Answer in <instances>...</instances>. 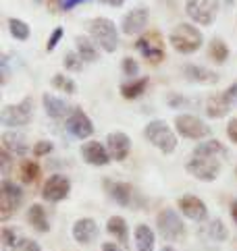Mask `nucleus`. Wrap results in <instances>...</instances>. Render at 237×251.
Returning a JSON list of instances; mask_svg holds the SVG:
<instances>
[{
    "mask_svg": "<svg viewBox=\"0 0 237 251\" xmlns=\"http://www.w3.org/2000/svg\"><path fill=\"white\" fill-rule=\"evenodd\" d=\"M169 42L179 54H194V52L200 50V46H202L204 35L191 23H179L177 27L171 31Z\"/></svg>",
    "mask_w": 237,
    "mask_h": 251,
    "instance_id": "nucleus-1",
    "label": "nucleus"
},
{
    "mask_svg": "<svg viewBox=\"0 0 237 251\" xmlns=\"http://www.w3.org/2000/svg\"><path fill=\"white\" fill-rule=\"evenodd\" d=\"M88 31L92 35V40L104 52H117L118 33H117V25L111 19H106V17H96V19L88 21Z\"/></svg>",
    "mask_w": 237,
    "mask_h": 251,
    "instance_id": "nucleus-2",
    "label": "nucleus"
},
{
    "mask_svg": "<svg viewBox=\"0 0 237 251\" xmlns=\"http://www.w3.org/2000/svg\"><path fill=\"white\" fill-rule=\"evenodd\" d=\"M144 137L162 154H173L177 150V135L165 121H150L144 129Z\"/></svg>",
    "mask_w": 237,
    "mask_h": 251,
    "instance_id": "nucleus-3",
    "label": "nucleus"
},
{
    "mask_svg": "<svg viewBox=\"0 0 237 251\" xmlns=\"http://www.w3.org/2000/svg\"><path fill=\"white\" fill-rule=\"evenodd\" d=\"M156 230H158V235L162 239L169 241V243H179V241H183L185 235H187L183 220H181L179 214L175 210H171V208H165V210L158 212Z\"/></svg>",
    "mask_w": 237,
    "mask_h": 251,
    "instance_id": "nucleus-4",
    "label": "nucleus"
},
{
    "mask_svg": "<svg viewBox=\"0 0 237 251\" xmlns=\"http://www.w3.org/2000/svg\"><path fill=\"white\" fill-rule=\"evenodd\" d=\"M221 166H223V160H216V158H208V156H191L189 162L185 164L187 173L198 178V181H204V183H210L218 176L221 173Z\"/></svg>",
    "mask_w": 237,
    "mask_h": 251,
    "instance_id": "nucleus-5",
    "label": "nucleus"
},
{
    "mask_svg": "<svg viewBox=\"0 0 237 251\" xmlns=\"http://www.w3.org/2000/svg\"><path fill=\"white\" fill-rule=\"evenodd\" d=\"M33 114V100L31 98H25L19 104H8L0 112V123L4 127H25L30 125Z\"/></svg>",
    "mask_w": 237,
    "mask_h": 251,
    "instance_id": "nucleus-6",
    "label": "nucleus"
},
{
    "mask_svg": "<svg viewBox=\"0 0 237 251\" xmlns=\"http://www.w3.org/2000/svg\"><path fill=\"white\" fill-rule=\"evenodd\" d=\"M23 201V189L17 183L4 178L0 185V220L6 222Z\"/></svg>",
    "mask_w": 237,
    "mask_h": 251,
    "instance_id": "nucleus-7",
    "label": "nucleus"
},
{
    "mask_svg": "<svg viewBox=\"0 0 237 251\" xmlns=\"http://www.w3.org/2000/svg\"><path fill=\"white\" fill-rule=\"evenodd\" d=\"M185 13L198 25H210L218 15V0H187Z\"/></svg>",
    "mask_w": 237,
    "mask_h": 251,
    "instance_id": "nucleus-8",
    "label": "nucleus"
},
{
    "mask_svg": "<svg viewBox=\"0 0 237 251\" xmlns=\"http://www.w3.org/2000/svg\"><path fill=\"white\" fill-rule=\"evenodd\" d=\"M175 127H177L179 135L187 137V139H204V137L210 135V127L194 114H177Z\"/></svg>",
    "mask_w": 237,
    "mask_h": 251,
    "instance_id": "nucleus-9",
    "label": "nucleus"
},
{
    "mask_svg": "<svg viewBox=\"0 0 237 251\" xmlns=\"http://www.w3.org/2000/svg\"><path fill=\"white\" fill-rule=\"evenodd\" d=\"M237 100V83L229 85L223 94H216L212 98H208L206 102V114L210 119H223V116L229 114L233 102Z\"/></svg>",
    "mask_w": 237,
    "mask_h": 251,
    "instance_id": "nucleus-10",
    "label": "nucleus"
},
{
    "mask_svg": "<svg viewBox=\"0 0 237 251\" xmlns=\"http://www.w3.org/2000/svg\"><path fill=\"white\" fill-rule=\"evenodd\" d=\"M138 52L150 62H160L165 60V42H162L160 33L156 31H150V33H144L142 38L135 44Z\"/></svg>",
    "mask_w": 237,
    "mask_h": 251,
    "instance_id": "nucleus-11",
    "label": "nucleus"
},
{
    "mask_svg": "<svg viewBox=\"0 0 237 251\" xmlns=\"http://www.w3.org/2000/svg\"><path fill=\"white\" fill-rule=\"evenodd\" d=\"M71 193V181L65 175H52L46 183H44L42 197L50 203H59L62 200H67Z\"/></svg>",
    "mask_w": 237,
    "mask_h": 251,
    "instance_id": "nucleus-12",
    "label": "nucleus"
},
{
    "mask_svg": "<svg viewBox=\"0 0 237 251\" xmlns=\"http://www.w3.org/2000/svg\"><path fill=\"white\" fill-rule=\"evenodd\" d=\"M177 208L179 212L187 216L194 222H206L208 220V205L196 195H183L177 200Z\"/></svg>",
    "mask_w": 237,
    "mask_h": 251,
    "instance_id": "nucleus-13",
    "label": "nucleus"
},
{
    "mask_svg": "<svg viewBox=\"0 0 237 251\" xmlns=\"http://www.w3.org/2000/svg\"><path fill=\"white\" fill-rule=\"evenodd\" d=\"M67 129H69V133L73 137L88 139V137H92V133H94V123L84 110L73 108V112L69 114V119H67Z\"/></svg>",
    "mask_w": 237,
    "mask_h": 251,
    "instance_id": "nucleus-14",
    "label": "nucleus"
},
{
    "mask_svg": "<svg viewBox=\"0 0 237 251\" xmlns=\"http://www.w3.org/2000/svg\"><path fill=\"white\" fill-rule=\"evenodd\" d=\"M106 148H108V154H111L113 160L123 162L131 151V139H129V135H125L123 131H113V133H108V137H106Z\"/></svg>",
    "mask_w": 237,
    "mask_h": 251,
    "instance_id": "nucleus-15",
    "label": "nucleus"
},
{
    "mask_svg": "<svg viewBox=\"0 0 237 251\" xmlns=\"http://www.w3.org/2000/svg\"><path fill=\"white\" fill-rule=\"evenodd\" d=\"M81 158L92 166H106L113 160L111 154H108L106 143H100V141H86L81 146Z\"/></svg>",
    "mask_w": 237,
    "mask_h": 251,
    "instance_id": "nucleus-16",
    "label": "nucleus"
},
{
    "mask_svg": "<svg viewBox=\"0 0 237 251\" xmlns=\"http://www.w3.org/2000/svg\"><path fill=\"white\" fill-rule=\"evenodd\" d=\"M73 239L77 241L79 245H89L94 243V241L98 239V222L94 218H79L75 220V224H73Z\"/></svg>",
    "mask_w": 237,
    "mask_h": 251,
    "instance_id": "nucleus-17",
    "label": "nucleus"
},
{
    "mask_svg": "<svg viewBox=\"0 0 237 251\" xmlns=\"http://www.w3.org/2000/svg\"><path fill=\"white\" fill-rule=\"evenodd\" d=\"M148 19H150V15H148V8H146V6L133 8V11L127 13V15L123 17V21H121L123 33H127V35H135V33L144 31V29H146V25H148Z\"/></svg>",
    "mask_w": 237,
    "mask_h": 251,
    "instance_id": "nucleus-18",
    "label": "nucleus"
},
{
    "mask_svg": "<svg viewBox=\"0 0 237 251\" xmlns=\"http://www.w3.org/2000/svg\"><path fill=\"white\" fill-rule=\"evenodd\" d=\"M2 150H6L11 156H25L30 151V143H27V137L19 131H6L2 133Z\"/></svg>",
    "mask_w": 237,
    "mask_h": 251,
    "instance_id": "nucleus-19",
    "label": "nucleus"
},
{
    "mask_svg": "<svg viewBox=\"0 0 237 251\" xmlns=\"http://www.w3.org/2000/svg\"><path fill=\"white\" fill-rule=\"evenodd\" d=\"M106 193L113 201H117L118 205H129L131 197H133V187L129 183H121V181H104Z\"/></svg>",
    "mask_w": 237,
    "mask_h": 251,
    "instance_id": "nucleus-20",
    "label": "nucleus"
},
{
    "mask_svg": "<svg viewBox=\"0 0 237 251\" xmlns=\"http://www.w3.org/2000/svg\"><path fill=\"white\" fill-rule=\"evenodd\" d=\"M133 241H135V251H154L156 247V235L148 224H138L133 232Z\"/></svg>",
    "mask_w": 237,
    "mask_h": 251,
    "instance_id": "nucleus-21",
    "label": "nucleus"
},
{
    "mask_svg": "<svg viewBox=\"0 0 237 251\" xmlns=\"http://www.w3.org/2000/svg\"><path fill=\"white\" fill-rule=\"evenodd\" d=\"M106 230H108V235L117 239L118 245L127 247V243H129V226H127V220L123 216H111L108 218Z\"/></svg>",
    "mask_w": 237,
    "mask_h": 251,
    "instance_id": "nucleus-22",
    "label": "nucleus"
},
{
    "mask_svg": "<svg viewBox=\"0 0 237 251\" xmlns=\"http://www.w3.org/2000/svg\"><path fill=\"white\" fill-rule=\"evenodd\" d=\"M42 102H44V110H46V114L52 116V119H65L67 114L73 112L65 100H60V98L52 96V94H44Z\"/></svg>",
    "mask_w": 237,
    "mask_h": 251,
    "instance_id": "nucleus-23",
    "label": "nucleus"
},
{
    "mask_svg": "<svg viewBox=\"0 0 237 251\" xmlns=\"http://www.w3.org/2000/svg\"><path fill=\"white\" fill-rule=\"evenodd\" d=\"M185 77L189 79V81L194 83H206V85H212L218 81V75L214 73V71L206 69V67H198V65H185L183 69Z\"/></svg>",
    "mask_w": 237,
    "mask_h": 251,
    "instance_id": "nucleus-24",
    "label": "nucleus"
},
{
    "mask_svg": "<svg viewBox=\"0 0 237 251\" xmlns=\"http://www.w3.org/2000/svg\"><path fill=\"white\" fill-rule=\"evenodd\" d=\"M194 156H208V158L225 160L227 158V148L218 139H208V141L198 143V146L194 148Z\"/></svg>",
    "mask_w": 237,
    "mask_h": 251,
    "instance_id": "nucleus-25",
    "label": "nucleus"
},
{
    "mask_svg": "<svg viewBox=\"0 0 237 251\" xmlns=\"http://www.w3.org/2000/svg\"><path fill=\"white\" fill-rule=\"evenodd\" d=\"M77 44V54L81 56L84 62H96L100 56V46L92 40V38H86V35H77L75 38Z\"/></svg>",
    "mask_w": 237,
    "mask_h": 251,
    "instance_id": "nucleus-26",
    "label": "nucleus"
},
{
    "mask_svg": "<svg viewBox=\"0 0 237 251\" xmlns=\"http://www.w3.org/2000/svg\"><path fill=\"white\" fill-rule=\"evenodd\" d=\"M27 222H30L38 232H48L50 230L46 210H44V205H40V203L30 205V210H27Z\"/></svg>",
    "mask_w": 237,
    "mask_h": 251,
    "instance_id": "nucleus-27",
    "label": "nucleus"
},
{
    "mask_svg": "<svg viewBox=\"0 0 237 251\" xmlns=\"http://www.w3.org/2000/svg\"><path fill=\"white\" fill-rule=\"evenodd\" d=\"M0 243H2V251H19L23 239L17 232V228L13 226H2V232H0Z\"/></svg>",
    "mask_w": 237,
    "mask_h": 251,
    "instance_id": "nucleus-28",
    "label": "nucleus"
},
{
    "mask_svg": "<svg viewBox=\"0 0 237 251\" xmlns=\"http://www.w3.org/2000/svg\"><path fill=\"white\" fill-rule=\"evenodd\" d=\"M146 87H148V79L146 77L131 79V81L121 85V94H123V98H127V100H138V98L146 92Z\"/></svg>",
    "mask_w": 237,
    "mask_h": 251,
    "instance_id": "nucleus-29",
    "label": "nucleus"
},
{
    "mask_svg": "<svg viewBox=\"0 0 237 251\" xmlns=\"http://www.w3.org/2000/svg\"><path fill=\"white\" fill-rule=\"evenodd\" d=\"M40 175H42V170H40L38 164L33 162V160H23V162L19 164V176H21L23 183L31 185V183L38 181Z\"/></svg>",
    "mask_w": 237,
    "mask_h": 251,
    "instance_id": "nucleus-30",
    "label": "nucleus"
},
{
    "mask_svg": "<svg viewBox=\"0 0 237 251\" xmlns=\"http://www.w3.org/2000/svg\"><path fill=\"white\" fill-rule=\"evenodd\" d=\"M208 56H210V60L223 65V62L227 60V56H229V48H227V44L221 38H214L210 42V46H208Z\"/></svg>",
    "mask_w": 237,
    "mask_h": 251,
    "instance_id": "nucleus-31",
    "label": "nucleus"
},
{
    "mask_svg": "<svg viewBox=\"0 0 237 251\" xmlns=\"http://www.w3.org/2000/svg\"><path fill=\"white\" fill-rule=\"evenodd\" d=\"M8 31H11L13 38L19 40V42H25L31 33L30 25H27L25 21H21V19H17V17H11V19H8Z\"/></svg>",
    "mask_w": 237,
    "mask_h": 251,
    "instance_id": "nucleus-32",
    "label": "nucleus"
},
{
    "mask_svg": "<svg viewBox=\"0 0 237 251\" xmlns=\"http://www.w3.org/2000/svg\"><path fill=\"white\" fill-rule=\"evenodd\" d=\"M52 87L59 89V92H65V94H75L77 92L75 81H73L71 77H67V75H60V73H57L52 77Z\"/></svg>",
    "mask_w": 237,
    "mask_h": 251,
    "instance_id": "nucleus-33",
    "label": "nucleus"
},
{
    "mask_svg": "<svg viewBox=\"0 0 237 251\" xmlns=\"http://www.w3.org/2000/svg\"><path fill=\"white\" fill-rule=\"evenodd\" d=\"M208 232H210V237L216 241H225L227 239V226L223 224V220L221 218H214L212 222H210V226H208Z\"/></svg>",
    "mask_w": 237,
    "mask_h": 251,
    "instance_id": "nucleus-34",
    "label": "nucleus"
},
{
    "mask_svg": "<svg viewBox=\"0 0 237 251\" xmlns=\"http://www.w3.org/2000/svg\"><path fill=\"white\" fill-rule=\"evenodd\" d=\"M62 65H65L67 71H79L81 65H84V60H81L77 52H67L65 58H62Z\"/></svg>",
    "mask_w": 237,
    "mask_h": 251,
    "instance_id": "nucleus-35",
    "label": "nucleus"
},
{
    "mask_svg": "<svg viewBox=\"0 0 237 251\" xmlns=\"http://www.w3.org/2000/svg\"><path fill=\"white\" fill-rule=\"evenodd\" d=\"M123 73L127 75V77H131V79H135V75L140 73V65L135 62L133 58H123Z\"/></svg>",
    "mask_w": 237,
    "mask_h": 251,
    "instance_id": "nucleus-36",
    "label": "nucleus"
},
{
    "mask_svg": "<svg viewBox=\"0 0 237 251\" xmlns=\"http://www.w3.org/2000/svg\"><path fill=\"white\" fill-rule=\"evenodd\" d=\"M54 150V146H52V141H46V139H42V141H38L33 146V156H46V154H50V151Z\"/></svg>",
    "mask_w": 237,
    "mask_h": 251,
    "instance_id": "nucleus-37",
    "label": "nucleus"
},
{
    "mask_svg": "<svg viewBox=\"0 0 237 251\" xmlns=\"http://www.w3.org/2000/svg\"><path fill=\"white\" fill-rule=\"evenodd\" d=\"M60 38H62V27H57V29H54V31H52V35H50V38H48V44H46V50H48V52H52L54 48H57V44L60 42Z\"/></svg>",
    "mask_w": 237,
    "mask_h": 251,
    "instance_id": "nucleus-38",
    "label": "nucleus"
},
{
    "mask_svg": "<svg viewBox=\"0 0 237 251\" xmlns=\"http://www.w3.org/2000/svg\"><path fill=\"white\" fill-rule=\"evenodd\" d=\"M19 251H42V247H40L38 241H33V239H23Z\"/></svg>",
    "mask_w": 237,
    "mask_h": 251,
    "instance_id": "nucleus-39",
    "label": "nucleus"
},
{
    "mask_svg": "<svg viewBox=\"0 0 237 251\" xmlns=\"http://www.w3.org/2000/svg\"><path fill=\"white\" fill-rule=\"evenodd\" d=\"M227 137L233 143H237V119H231L229 125H227Z\"/></svg>",
    "mask_w": 237,
    "mask_h": 251,
    "instance_id": "nucleus-40",
    "label": "nucleus"
},
{
    "mask_svg": "<svg viewBox=\"0 0 237 251\" xmlns=\"http://www.w3.org/2000/svg\"><path fill=\"white\" fill-rule=\"evenodd\" d=\"M0 162H2V175L8 176V166H11V154H8L6 150H2V154H0Z\"/></svg>",
    "mask_w": 237,
    "mask_h": 251,
    "instance_id": "nucleus-41",
    "label": "nucleus"
},
{
    "mask_svg": "<svg viewBox=\"0 0 237 251\" xmlns=\"http://www.w3.org/2000/svg\"><path fill=\"white\" fill-rule=\"evenodd\" d=\"M81 2H86V0H59V6L62 11H71V8H75Z\"/></svg>",
    "mask_w": 237,
    "mask_h": 251,
    "instance_id": "nucleus-42",
    "label": "nucleus"
},
{
    "mask_svg": "<svg viewBox=\"0 0 237 251\" xmlns=\"http://www.w3.org/2000/svg\"><path fill=\"white\" fill-rule=\"evenodd\" d=\"M102 251H127V249L118 243H102Z\"/></svg>",
    "mask_w": 237,
    "mask_h": 251,
    "instance_id": "nucleus-43",
    "label": "nucleus"
},
{
    "mask_svg": "<svg viewBox=\"0 0 237 251\" xmlns=\"http://www.w3.org/2000/svg\"><path fill=\"white\" fill-rule=\"evenodd\" d=\"M100 4H106V6H123L125 0H100Z\"/></svg>",
    "mask_w": 237,
    "mask_h": 251,
    "instance_id": "nucleus-44",
    "label": "nucleus"
},
{
    "mask_svg": "<svg viewBox=\"0 0 237 251\" xmlns=\"http://www.w3.org/2000/svg\"><path fill=\"white\" fill-rule=\"evenodd\" d=\"M231 218H233V222H235V226H237V200L231 203Z\"/></svg>",
    "mask_w": 237,
    "mask_h": 251,
    "instance_id": "nucleus-45",
    "label": "nucleus"
},
{
    "mask_svg": "<svg viewBox=\"0 0 237 251\" xmlns=\"http://www.w3.org/2000/svg\"><path fill=\"white\" fill-rule=\"evenodd\" d=\"M160 251H177V249H173V247H162Z\"/></svg>",
    "mask_w": 237,
    "mask_h": 251,
    "instance_id": "nucleus-46",
    "label": "nucleus"
}]
</instances>
